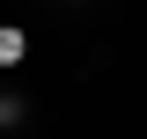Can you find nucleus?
<instances>
[{
    "label": "nucleus",
    "mask_w": 147,
    "mask_h": 139,
    "mask_svg": "<svg viewBox=\"0 0 147 139\" xmlns=\"http://www.w3.org/2000/svg\"><path fill=\"white\" fill-rule=\"evenodd\" d=\"M22 51H30V37L22 29H0V66H22Z\"/></svg>",
    "instance_id": "obj_1"
},
{
    "label": "nucleus",
    "mask_w": 147,
    "mask_h": 139,
    "mask_svg": "<svg viewBox=\"0 0 147 139\" xmlns=\"http://www.w3.org/2000/svg\"><path fill=\"white\" fill-rule=\"evenodd\" d=\"M0 124H22V103H15V95H0Z\"/></svg>",
    "instance_id": "obj_2"
}]
</instances>
